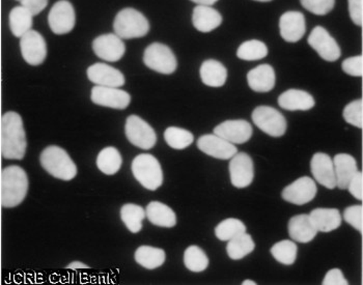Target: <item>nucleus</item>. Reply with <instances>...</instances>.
Listing matches in <instances>:
<instances>
[{"mask_svg":"<svg viewBox=\"0 0 363 285\" xmlns=\"http://www.w3.org/2000/svg\"><path fill=\"white\" fill-rule=\"evenodd\" d=\"M95 55L105 62H118L126 52V46L122 38L116 33L100 35L93 43Z\"/></svg>","mask_w":363,"mask_h":285,"instance_id":"nucleus-13","label":"nucleus"},{"mask_svg":"<svg viewBox=\"0 0 363 285\" xmlns=\"http://www.w3.org/2000/svg\"><path fill=\"white\" fill-rule=\"evenodd\" d=\"M22 56L30 66H40L47 56V45L41 33L38 31H28L20 41Z\"/></svg>","mask_w":363,"mask_h":285,"instance_id":"nucleus-12","label":"nucleus"},{"mask_svg":"<svg viewBox=\"0 0 363 285\" xmlns=\"http://www.w3.org/2000/svg\"><path fill=\"white\" fill-rule=\"evenodd\" d=\"M67 269H70V270H80V269H89V266L82 262H73L67 267Z\"/></svg>","mask_w":363,"mask_h":285,"instance_id":"nucleus-47","label":"nucleus"},{"mask_svg":"<svg viewBox=\"0 0 363 285\" xmlns=\"http://www.w3.org/2000/svg\"><path fill=\"white\" fill-rule=\"evenodd\" d=\"M197 147L208 156L220 160H228L238 154L237 147L234 143L221 138L216 134H208L199 137L197 140Z\"/></svg>","mask_w":363,"mask_h":285,"instance_id":"nucleus-16","label":"nucleus"},{"mask_svg":"<svg viewBox=\"0 0 363 285\" xmlns=\"http://www.w3.org/2000/svg\"><path fill=\"white\" fill-rule=\"evenodd\" d=\"M125 132L128 140L141 150H151L156 145V132L140 116H130L127 118Z\"/></svg>","mask_w":363,"mask_h":285,"instance_id":"nucleus-8","label":"nucleus"},{"mask_svg":"<svg viewBox=\"0 0 363 285\" xmlns=\"http://www.w3.org/2000/svg\"><path fill=\"white\" fill-rule=\"evenodd\" d=\"M349 192L358 201H363V174L362 172H357V174L353 177L350 181Z\"/></svg>","mask_w":363,"mask_h":285,"instance_id":"nucleus-45","label":"nucleus"},{"mask_svg":"<svg viewBox=\"0 0 363 285\" xmlns=\"http://www.w3.org/2000/svg\"><path fill=\"white\" fill-rule=\"evenodd\" d=\"M322 284L323 285H348L349 282L340 269H333L327 272Z\"/></svg>","mask_w":363,"mask_h":285,"instance_id":"nucleus-44","label":"nucleus"},{"mask_svg":"<svg viewBox=\"0 0 363 285\" xmlns=\"http://www.w3.org/2000/svg\"><path fill=\"white\" fill-rule=\"evenodd\" d=\"M267 55H268V47L266 46L265 43L259 40L244 42L237 51L238 57L247 62L263 60Z\"/></svg>","mask_w":363,"mask_h":285,"instance_id":"nucleus-34","label":"nucleus"},{"mask_svg":"<svg viewBox=\"0 0 363 285\" xmlns=\"http://www.w3.org/2000/svg\"><path fill=\"white\" fill-rule=\"evenodd\" d=\"M28 192V177L20 166L12 165L1 172V206L10 208L19 206Z\"/></svg>","mask_w":363,"mask_h":285,"instance_id":"nucleus-2","label":"nucleus"},{"mask_svg":"<svg viewBox=\"0 0 363 285\" xmlns=\"http://www.w3.org/2000/svg\"><path fill=\"white\" fill-rule=\"evenodd\" d=\"M164 139L168 145L174 150H185L192 145L194 134L178 127H169L165 130Z\"/></svg>","mask_w":363,"mask_h":285,"instance_id":"nucleus-37","label":"nucleus"},{"mask_svg":"<svg viewBox=\"0 0 363 285\" xmlns=\"http://www.w3.org/2000/svg\"><path fill=\"white\" fill-rule=\"evenodd\" d=\"M252 118L255 125L268 135L280 137L286 133L288 123L279 110L270 106H259L253 110Z\"/></svg>","mask_w":363,"mask_h":285,"instance_id":"nucleus-7","label":"nucleus"},{"mask_svg":"<svg viewBox=\"0 0 363 285\" xmlns=\"http://www.w3.org/2000/svg\"><path fill=\"white\" fill-rule=\"evenodd\" d=\"M28 141L23 121L17 112L1 116V155L9 160H22L26 156Z\"/></svg>","mask_w":363,"mask_h":285,"instance_id":"nucleus-1","label":"nucleus"},{"mask_svg":"<svg viewBox=\"0 0 363 285\" xmlns=\"http://www.w3.org/2000/svg\"><path fill=\"white\" fill-rule=\"evenodd\" d=\"M19 1H21V0H19Z\"/></svg>","mask_w":363,"mask_h":285,"instance_id":"nucleus-51","label":"nucleus"},{"mask_svg":"<svg viewBox=\"0 0 363 285\" xmlns=\"http://www.w3.org/2000/svg\"><path fill=\"white\" fill-rule=\"evenodd\" d=\"M87 77L100 86L122 87L125 84V76L122 72L103 62L89 67L87 69Z\"/></svg>","mask_w":363,"mask_h":285,"instance_id":"nucleus-20","label":"nucleus"},{"mask_svg":"<svg viewBox=\"0 0 363 285\" xmlns=\"http://www.w3.org/2000/svg\"><path fill=\"white\" fill-rule=\"evenodd\" d=\"M246 233V226L241 220L236 218H228L223 220L215 228V235L220 241H230L238 235Z\"/></svg>","mask_w":363,"mask_h":285,"instance_id":"nucleus-35","label":"nucleus"},{"mask_svg":"<svg viewBox=\"0 0 363 285\" xmlns=\"http://www.w3.org/2000/svg\"><path fill=\"white\" fill-rule=\"evenodd\" d=\"M76 16L74 6L68 0H60L51 9L48 24L55 35H66L73 30Z\"/></svg>","mask_w":363,"mask_h":285,"instance_id":"nucleus-9","label":"nucleus"},{"mask_svg":"<svg viewBox=\"0 0 363 285\" xmlns=\"http://www.w3.org/2000/svg\"><path fill=\"white\" fill-rule=\"evenodd\" d=\"M311 170L315 181L327 189H335L337 187L335 163L328 155L324 152H317L313 155L311 161Z\"/></svg>","mask_w":363,"mask_h":285,"instance_id":"nucleus-17","label":"nucleus"},{"mask_svg":"<svg viewBox=\"0 0 363 285\" xmlns=\"http://www.w3.org/2000/svg\"><path fill=\"white\" fill-rule=\"evenodd\" d=\"M201 82L211 87L223 86L228 78V69L218 60H208L201 67Z\"/></svg>","mask_w":363,"mask_h":285,"instance_id":"nucleus-28","label":"nucleus"},{"mask_svg":"<svg viewBox=\"0 0 363 285\" xmlns=\"http://www.w3.org/2000/svg\"><path fill=\"white\" fill-rule=\"evenodd\" d=\"M271 253H272L273 257L280 264L291 266L297 258V245L294 243L293 241L284 240V241L279 242L271 248Z\"/></svg>","mask_w":363,"mask_h":285,"instance_id":"nucleus-38","label":"nucleus"},{"mask_svg":"<svg viewBox=\"0 0 363 285\" xmlns=\"http://www.w3.org/2000/svg\"><path fill=\"white\" fill-rule=\"evenodd\" d=\"M145 212L147 219L154 225L170 228L177 224L176 213L160 201H152L147 204Z\"/></svg>","mask_w":363,"mask_h":285,"instance_id":"nucleus-27","label":"nucleus"},{"mask_svg":"<svg viewBox=\"0 0 363 285\" xmlns=\"http://www.w3.org/2000/svg\"><path fill=\"white\" fill-rule=\"evenodd\" d=\"M136 262L147 270H154L164 264L167 255L164 250L160 248H155L151 246H140L135 251Z\"/></svg>","mask_w":363,"mask_h":285,"instance_id":"nucleus-29","label":"nucleus"},{"mask_svg":"<svg viewBox=\"0 0 363 285\" xmlns=\"http://www.w3.org/2000/svg\"><path fill=\"white\" fill-rule=\"evenodd\" d=\"M243 285H248V284H250V285H257V284H255V281H252V280H245V281L243 282V284H242Z\"/></svg>","mask_w":363,"mask_h":285,"instance_id":"nucleus-49","label":"nucleus"},{"mask_svg":"<svg viewBox=\"0 0 363 285\" xmlns=\"http://www.w3.org/2000/svg\"><path fill=\"white\" fill-rule=\"evenodd\" d=\"M349 13L352 21L357 26H362L363 22V0H348Z\"/></svg>","mask_w":363,"mask_h":285,"instance_id":"nucleus-43","label":"nucleus"},{"mask_svg":"<svg viewBox=\"0 0 363 285\" xmlns=\"http://www.w3.org/2000/svg\"><path fill=\"white\" fill-rule=\"evenodd\" d=\"M345 121L354 127H363V101L355 100L349 103L342 112Z\"/></svg>","mask_w":363,"mask_h":285,"instance_id":"nucleus-39","label":"nucleus"},{"mask_svg":"<svg viewBox=\"0 0 363 285\" xmlns=\"http://www.w3.org/2000/svg\"><path fill=\"white\" fill-rule=\"evenodd\" d=\"M33 13L23 6H16L10 13V28L17 38L23 37L33 28Z\"/></svg>","mask_w":363,"mask_h":285,"instance_id":"nucleus-30","label":"nucleus"},{"mask_svg":"<svg viewBox=\"0 0 363 285\" xmlns=\"http://www.w3.org/2000/svg\"><path fill=\"white\" fill-rule=\"evenodd\" d=\"M255 248V244L252 235L244 233L228 241L226 251H228V257L232 259L238 260L250 255Z\"/></svg>","mask_w":363,"mask_h":285,"instance_id":"nucleus-33","label":"nucleus"},{"mask_svg":"<svg viewBox=\"0 0 363 285\" xmlns=\"http://www.w3.org/2000/svg\"><path fill=\"white\" fill-rule=\"evenodd\" d=\"M308 44L326 62H336L342 55V50L330 33L322 26L313 29L308 37Z\"/></svg>","mask_w":363,"mask_h":285,"instance_id":"nucleus-10","label":"nucleus"},{"mask_svg":"<svg viewBox=\"0 0 363 285\" xmlns=\"http://www.w3.org/2000/svg\"><path fill=\"white\" fill-rule=\"evenodd\" d=\"M342 71L354 77H362L363 75V57L362 56H353L347 58L342 62Z\"/></svg>","mask_w":363,"mask_h":285,"instance_id":"nucleus-42","label":"nucleus"},{"mask_svg":"<svg viewBox=\"0 0 363 285\" xmlns=\"http://www.w3.org/2000/svg\"><path fill=\"white\" fill-rule=\"evenodd\" d=\"M40 162L48 174L62 181H71L77 174V167L68 152L56 145L43 150Z\"/></svg>","mask_w":363,"mask_h":285,"instance_id":"nucleus-3","label":"nucleus"},{"mask_svg":"<svg viewBox=\"0 0 363 285\" xmlns=\"http://www.w3.org/2000/svg\"><path fill=\"white\" fill-rule=\"evenodd\" d=\"M184 264L188 270L199 273L208 268L209 258L203 249L197 246H190L184 253Z\"/></svg>","mask_w":363,"mask_h":285,"instance_id":"nucleus-36","label":"nucleus"},{"mask_svg":"<svg viewBox=\"0 0 363 285\" xmlns=\"http://www.w3.org/2000/svg\"><path fill=\"white\" fill-rule=\"evenodd\" d=\"M318 230L313 225L309 215H297L291 218L289 222V235L294 241L299 243H309L315 239Z\"/></svg>","mask_w":363,"mask_h":285,"instance_id":"nucleus-22","label":"nucleus"},{"mask_svg":"<svg viewBox=\"0 0 363 285\" xmlns=\"http://www.w3.org/2000/svg\"><path fill=\"white\" fill-rule=\"evenodd\" d=\"M123 158L116 147H105L99 152L97 166L99 170L107 176H113L122 167Z\"/></svg>","mask_w":363,"mask_h":285,"instance_id":"nucleus-31","label":"nucleus"},{"mask_svg":"<svg viewBox=\"0 0 363 285\" xmlns=\"http://www.w3.org/2000/svg\"><path fill=\"white\" fill-rule=\"evenodd\" d=\"M344 219L347 223L353 226L355 230L363 231V208L362 206H352L347 208L344 212Z\"/></svg>","mask_w":363,"mask_h":285,"instance_id":"nucleus-41","label":"nucleus"},{"mask_svg":"<svg viewBox=\"0 0 363 285\" xmlns=\"http://www.w3.org/2000/svg\"><path fill=\"white\" fill-rule=\"evenodd\" d=\"M113 29L114 33L122 39H138L147 35L150 23L147 18L138 10L127 8L116 15Z\"/></svg>","mask_w":363,"mask_h":285,"instance_id":"nucleus-5","label":"nucleus"},{"mask_svg":"<svg viewBox=\"0 0 363 285\" xmlns=\"http://www.w3.org/2000/svg\"><path fill=\"white\" fill-rule=\"evenodd\" d=\"M308 12L318 16L328 14L335 8V0H300Z\"/></svg>","mask_w":363,"mask_h":285,"instance_id":"nucleus-40","label":"nucleus"},{"mask_svg":"<svg viewBox=\"0 0 363 285\" xmlns=\"http://www.w3.org/2000/svg\"><path fill=\"white\" fill-rule=\"evenodd\" d=\"M147 217V212L143 206L134 203H127L121 208V219L128 230L133 233L143 230V221Z\"/></svg>","mask_w":363,"mask_h":285,"instance_id":"nucleus-32","label":"nucleus"},{"mask_svg":"<svg viewBox=\"0 0 363 285\" xmlns=\"http://www.w3.org/2000/svg\"><path fill=\"white\" fill-rule=\"evenodd\" d=\"M318 188L315 181L309 177H302L297 181L284 188L282 191V199L293 204L302 206L311 203L315 195Z\"/></svg>","mask_w":363,"mask_h":285,"instance_id":"nucleus-14","label":"nucleus"},{"mask_svg":"<svg viewBox=\"0 0 363 285\" xmlns=\"http://www.w3.org/2000/svg\"><path fill=\"white\" fill-rule=\"evenodd\" d=\"M230 181L236 188H246L255 177L253 161L246 152H238L230 162Z\"/></svg>","mask_w":363,"mask_h":285,"instance_id":"nucleus-15","label":"nucleus"},{"mask_svg":"<svg viewBox=\"0 0 363 285\" xmlns=\"http://www.w3.org/2000/svg\"><path fill=\"white\" fill-rule=\"evenodd\" d=\"M247 82L250 89L257 93H268L275 86L274 69L270 65H261L248 72Z\"/></svg>","mask_w":363,"mask_h":285,"instance_id":"nucleus-21","label":"nucleus"},{"mask_svg":"<svg viewBox=\"0 0 363 285\" xmlns=\"http://www.w3.org/2000/svg\"><path fill=\"white\" fill-rule=\"evenodd\" d=\"M131 169L134 177L145 189L156 191L162 186V167L153 155H138L132 161Z\"/></svg>","mask_w":363,"mask_h":285,"instance_id":"nucleus-4","label":"nucleus"},{"mask_svg":"<svg viewBox=\"0 0 363 285\" xmlns=\"http://www.w3.org/2000/svg\"><path fill=\"white\" fill-rule=\"evenodd\" d=\"M252 133V125L244 120L226 121L214 129V134L234 145L247 142Z\"/></svg>","mask_w":363,"mask_h":285,"instance_id":"nucleus-18","label":"nucleus"},{"mask_svg":"<svg viewBox=\"0 0 363 285\" xmlns=\"http://www.w3.org/2000/svg\"><path fill=\"white\" fill-rule=\"evenodd\" d=\"M255 1L268 2V1H271V0H255Z\"/></svg>","mask_w":363,"mask_h":285,"instance_id":"nucleus-50","label":"nucleus"},{"mask_svg":"<svg viewBox=\"0 0 363 285\" xmlns=\"http://www.w3.org/2000/svg\"><path fill=\"white\" fill-rule=\"evenodd\" d=\"M91 101L99 106L112 109H126L131 103V96L120 87L100 86L91 89Z\"/></svg>","mask_w":363,"mask_h":285,"instance_id":"nucleus-11","label":"nucleus"},{"mask_svg":"<svg viewBox=\"0 0 363 285\" xmlns=\"http://www.w3.org/2000/svg\"><path fill=\"white\" fill-rule=\"evenodd\" d=\"M21 4L35 16L39 15L46 9L48 6V0H21Z\"/></svg>","mask_w":363,"mask_h":285,"instance_id":"nucleus-46","label":"nucleus"},{"mask_svg":"<svg viewBox=\"0 0 363 285\" xmlns=\"http://www.w3.org/2000/svg\"><path fill=\"white\" fill-rule=\"evenodd\" d=\"M192 2L196 4L197 6H213V4H216L218 0H191Z\"/></svg>","mask_w":363,"mask_h":285,"instance_id":"nucleus-48","label":"nucleus"},{"mask_svg":"<svg viewBox=\"0 0 363 285\" xmlns=\"http://www.w3.org/2000/svg\"><path fill=\"white\" fill-rule=\"evenodd\" d=\"M336 177V185L340 189H348L350 181L357 174V162L348 154L336 155L333 159Z\"/></svg>","mask_w":363,"mask_h":285,"instance_id":"nucleus-24","label":"nucleus"},{"mask_svg":"<svg viewBox=\"0 0 363 285\" xmlns=\"http://www.w3.org/2000/svg\"><path fill=\"white\" fill-rule=\"evenodd\" d=\"M279 104L281 108L290 110V111H306L313 108L315 105V99L301 89H289L279 96Z\"/></svg>","mask_w":363,"mask_h":285,"instance_id":"nucleus-23","label":"nucleus"},{"mask_svg":"<svg viewBox=\"0 0 363 285\" xmlns=\"http://www.w3.org/2000/svg\"><path fill=\"white\" fill-rule=\"evenodd\" d=\"M192 23L201 33H210L223 23V16L209 6H197L192 15Z\"/></svg>","mask_w":363,"mask_h":285,"instance_id":"nucleus-25","label":"nucleus"},{"mask_svg":"<svg viewBox=\"0 0 363 285\" xmlns=\"http://www.w3.org/2000/svg\"><path fill=\"white\" fill-rule=\"evenodd\" d=\"M143 62L147 68L164 75H170L178 68L176 55L161 43H154L145 49Z\"/></svg>","mask_w":363,"mask_h":285,"instance_id":"nucleus-6","label":"nucleus"},{"mask_svg":"<svg viewBox=\"0 0 363 285\" xmlns=\"http://www.w3.org/2000/svg\"><path fill=\"white\" fill-rule=\"evenodd\" d=\"M309 216L313 225L321 233H330L337 230L342 224V216L337 208H315L311 211Z\"/></svg>","mask_w":363,"mask_h":285,"instance_id":"nucleus-26","label":"nucleus"},{"mask_svg":"<svg viewBox=\"0 0 363 285\" xmlns=\"http://www.w3.org/2000/svg\"><path fill=\"white\" fill-rule=\"evenodd\" d=\"M280 35L288 43H297L306 35V17L300 12H286L280 17Z\"/></svg>","mask_w":363,"mask_h":285,"instance_id":"nucleus-19","label":"nucleus"}]
</instances>
